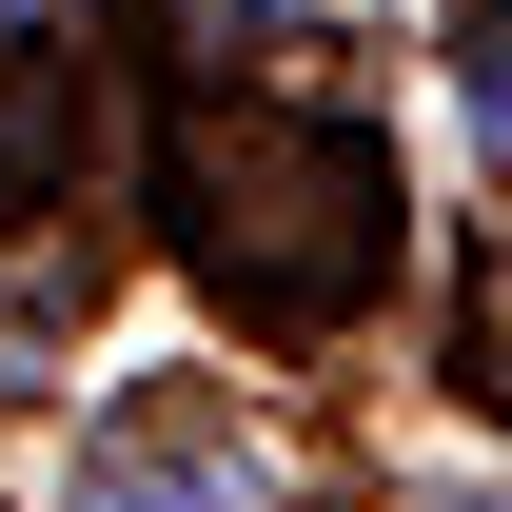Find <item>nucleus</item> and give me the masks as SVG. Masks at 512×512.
<instances>
[{"mask_svg":"<svg viewBox=\"0 0 512 512\" xmlns=\"http://www.w3.org/2000/svg\"><path fill=\"white\" fill-rule=\"evenodd\" d=\"M414 512H512V493H414Z\"/></svg>","mask_w":512,"mask_h":512,"instance_id":"f03ea898","label":"nucleus"},{"mask_svg":"<svg viewBox=\"0 0 512 512\" xmlns=\"http://www.w3.org/2000/svg\"><path fill=\"white\" fill-rule=\"evenodd\" d=\"M197 256L237 276L256 316H355L375 256H394V158H375V119H237Z\"/></svg>","mask_w":512,"mask_h":512,"instance_id":"f257e3e1","label":"nucleus"}]
</instances>
